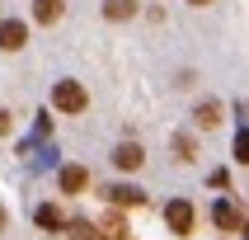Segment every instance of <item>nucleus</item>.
<instances>
[{
    "instance_id": "nucleus-3",
    "label": "nucleus",
    "mask_w": 249,
    "mask_h": 240,
    "mask_svg": "<svg viewBox=\"0 0 249 240\" xmlns=\"http://www.w3.org/2000/svg\"><path fill=\"white\" fill-rule=\"evenodd\" d=\"M24 42H28V24L24 19H0V47H5V52H19Z\"/></svg>"
},
{
    "instance_id": "nucleus-16",
    "label": "nucleus",
    "mask_w": 249,
    "mask_h": 240,
    "mask_svg": "<svg viewBox=\"0 0 249 240\" xmlns=\"http://www.w3.org/2000/svg\"><path fill=\"white\" fill-rule=\"evenodd\" d=\"M0 231H5V207H0Z\"/></svg>"
},
{
    "instance_id": "nucleus-12",
    "label": "nucleus",
    "mask_w": 249,
    "mask_h": 240,
    "mask_svg": "<svg viewBox=\"0 0 249 240\" xmlns=\"http://www.w3.org/2000/svg\"><path fill=\"white\" fill-rule=\"evenodd\" d=\"M66 236H71V240H99V231H94L89 222H66Z\"/></svg>"
},
{
    "instance_id": "nucleus-2",
    "label": "nucleus",
    "mask_w": 249,
    "mask_h": 240,
    "mask_svg": "<svg viewBox=\"0 0 249 240\" xmlns=\"http://www.w3.org/2000/svg\"><path fill=\"white\" fill-rule=\"evenodd\" d=\"M165 222L174 236H188L193 231V203L188 198H174V203H165Z\"/></svg>"
},
{
    "instance_id": "nucleus-10",
    "label": "nucleus",
    "mask_w": 249,
    "mask_h": 240,
    "mask_svg": "<svg viewBox=\"0 0 249 240\" xmlns=\"http://www.w3.org/2000/svg\"><path fill=\"white\" fill-rule=\"evenodd\" d=\"M193 118H197V127H216V123H221V104H212V99H207V104H197Z\"/></svg>"
},
{
    "instance_id": "nucleus-11",
    "label": "nucleus",
    "mask_w": 249,
    "mask_h": 240,
    "mask_svg": "<svg viewBox=\"0 0 249 240\" xmlns=\"http://www.w3.org/2000/svg\"><path fill=\"white\" fill-rule=\"evenodd\" d=\"M38 226H42V231H61L66 222H61V212H56L52 203H42V207H38Z\"/></svg>"
},
{
    "instance_id": "nucleus-1",
    "label": "nucleus",
    "mask_w": 249,
    "mask_h": 240,
    "mask_svg": "<svg viewBox=\"0 0 249 240\" xmlns=\"http://www.w3.org/2000/svg\"><path fill=\"white\" fill-rule=\"evenodd\" d=\"M85 104H89V94H85V85H80V80H56V85H52V109H61V113H80Z\"/></svg>"
},
{
    "instance_id": "nucleus-13",
    "label": "nucleus",
    "mask_w": 249,
    "mask_h": 240,
    "mask_svg": "<svg viewBox=\"0 0 249 240\" xmlns=\"http://www.w3.org/2000/svg\"><path fill=\"white\" fill-rule=\"evenodd\" d=\"M235 160L249 165V132H235Z\"/></svg>"
},
{
    "instance_id": "nucleus-4",
    "label": "nucleus",
    "mask_w": 249,
    "mask_h": 240,
    "mask_svg": "<svg viewBox=\"0 0 249 240\" xmlns=\"http://www.w3.org/2000/svg\"><path fill=\"white\" fill-rule=\"evenodd\" d=\"M56 184H61V193H80L85 184H89V169L85 165H66L61 174H56Z\"/></svg>"
},
{
    "instance_id": "nucleus-5",
    "label": "nucleus",
    "mask_w": 249,
    "mask_h": 240,
    "mask_svg": "<svg viewBox=\"0 0 249 240\" xmlns=\"http://www.w3.org/2000/svg\"><path fill=\"white\" fill-rule=\"evenodd\" d=\"M141 160H146V151H141L137 141H123V146L113 151V165L118 169H141Z\"/></svg>"
},
{
    "instance_id": "nucleus-18",
    "label": "nucleus",
    "mask_w": 249,
    "mask_h": 240,
    "mask_svg": "<svg viewBox=\"0 0 249 240\" xmlns=\"http://www.w3.org/2000/svg\"><path fill=\"white\" fill-rule=\"evenodd\" d=\"M245 236H249V226H245Z\"/></svg>"
},
{
    "instance_id": "nucleus-14",
    "label": "nucleus",
    "mask_w": 249,
    "mask_h": 240,
    "mask_svg": "<svg viewBox=\"0 0 249 240\" xmlns=\"http://www.w3.org/2000/svg\"><path fill=\"white\" fill-rule=\"evenodd\" d=\"M104 240H123V222H118V217L104 222Z\"/></svg>"
},
{
    "instance_id": "nucleus-8",
    "label": "nucleus",
    "mask_w": 249,
    "mask_h": 240,
    "mask_svg": "<svg viewBox=\"0 0 249 240\" xmlns=\"http://www.w3.org/2000/svg\"><path fill=\"white\" fill-rule=\"evenodd\" d=\"M212 222L221 226V231H240V212L231 207V203H216V207H212Z\"/></svg>"
},
{
    "instance_id": "nucleus-17",
    "label": "nucleus",
    "mask_w": 249,
    "mask_h": 240,
    "mask_svg": "<svg viewBox=\"0 0 249 240\" xmlns=\"http://www.w3.org/2000/svg\"><path fill=\"white\" fill-rule=\"evenodd\" d=\"M188 5H207V0H188Z\"/></svg>"
},
{
    "instance_id": "nucleus-9",
    "label": "nucleus",
    "mask_w": 249,
    "mask_h": 240,
    "mask_svg": "<svg viewBox=\"0 0 249 240\" xmlns=\"http://www.w3.org/2000/svg\"><path fill=\"white\" fill-rule=\"evenodd\" d=\"M104 14L108 19H132L137 14V0H104Z\"/></svg>"
},
{
    "instance_id": "nucleus-6",
    "label": "nucleus",
    "mask_w": 249,
    "mask_h": 240,
    "mask_svg": "<svg viewBox=\"0 0 249 240\" xmlns=\"http://www.w3.org/2000/svg\"><path fill=\"white\" fill-rule=\"evenodd\" d=\"M61 10H66V0H33V19L38 24H56Z\"/></svg>"
},
{
    "instance_id": "nucleus-7",
    "label": "nucleus",
    "mask_w": 249,
    "mask_h": 240,
    "mask_svg": "<svg viewBox=\"0 0 249 240\" xmlns=\"http://www.w3.org/2000/svg\"><path fill=\"white\" fill-rule=\"evenodd\" d=\"M108 198L118 203V207H141V203H146V193H141V188H132V184H118V188H108Z\"/></svg>"
},
{
    "instance_id": "nucleus-15",
    "label": "nucleus",
    "mask_w": 249,
    "mask_h": 240,
    "mask_svg": "<svg viewBox=\"0 0 249 240\" xmlns=\"http://www.w3.org/2000/svg\"><path fill=\"white\" fill-rule=\"evenodd\" d=\"M5 132H10V113L0 109V137H5Z\"/></svg>"
}]
</instances>
